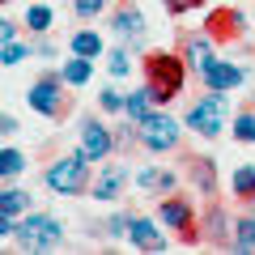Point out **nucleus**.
I'll return each instance as SVG.
<instances>
[{
    "label": "nucleus",
    "mask_w": 255,
    "mask_h": 255,
    "mask_svg": "<svg viewBox=\"0 0 255 255\" xmlns=\"http://www.w3.org/2000/svg\"><path fill=\"white\" fill-rule=\"evenodd\" d=\"M145 85L153 90L157 107L174 102L187 85V60L183 55H170V51H149L145 55Z\"/></svg>",
    "instance_id": "1"
},
{
    "label": "nucleus",
    "mask_w": 255,
    "mask_h": 255,
    "mask_svg": "<svg viewBox=\"0 0 255 255\" xmlns=\"http://www.w3.org/2000/svg\"><path fill=\"white\" fill-rule=\"evenodd\" d=\"M90 166L94 162L81 153V149L55 157V162L43 170L47 191H55V196H85V191H90Z\"/></svg>",
    "instance_id": "2"
},
{
    "label": "nucleus",
    "mask_w": 255,
    "mask_h": 255,
    "mask_svg": "<svg viewBox=\"0 0 255 255\" xmlns=\"http://www.w3.org/2000/svg\"><path fill=\"white\" fill-rule=\"evenodd\" d=\"M17 247L21 251H55L64 243V221L51 217V213H34L30 209L26 217H17Z\"/></svg>",
    "instance_id": "3"
},
{
    "label": "nucleus",
    "mask_w": 255,
    "mask_h": 255,
    "mask_svg": "<svg viewBox=\"0 0 255 255\" xmlns=\"http://www.w3.org/2000/svg\"><path fill=\"white\" fill-rule=\"evenodd\" d=\"M226 119H230V98L217 94V90H209V94H200V98L187 107V119H183V124H187L196 136L213 140V136H221Z\"/></svg>",
    "instance_id": "4"
},
{
    "label": "nucleus",
    "mask_w": 255,
    "mask_h": 255,
    "mask_svg": "<svg viewBox=\"0 0 255 255\" xmlns=\"http://www.w3.org/2000/svg\"><path fill=\"white\" fill-rule=\"evenodd\" d=\"M64 90H68V85H64L60 68H55V73H43L26 90V107L34 111V115H43V119H64L68 115V94Z\"/></svg>",
    "instance_id": "5"
},
{
    "label": "nucleus",
    "mask_w": 255,
    "mask_h": 255,
    "mask_svg": "<svg viewBox=\"0 0 255 255\" xmlns=\"http://www.w3.org/2000/svg\"><path fill=\"white\" fill-rule=\"evenodd\" d=\"M157 221H162L166 230H179L183 234V247H196L200 243V221H196V204L187 200V196H170V191H166L162 200H157Z\"/></svg>",
    "instance_id": "6"
},
{
    "label": "nucleus",
    "mask_w": 255,
    "mask_h": 255,
    "mask_svg": "<svg viewBox=\"0 0 255 255\" xmlns=\"http://www.w3.org/2000/svg\"><path fill=\"white\" fill-rule=\"evenodd\" d=\"M179 140H183V124L174 115H166L162 107L140 124V145L149 153H170V149H179Z\"/></svg>",
    "instance_id": "7"
},
{
    "label": "nucleus",
    "mask_w": 255,
    "mask_h": 255,
    "mask_svg": "<svg viewBox=\"0 0 255 255\" xmlns=\"http://www.w3.org/2000/svg\"><path fill=\"white\" fill-rule=\"evenodd\" d=\"M243 81H251V68H243V64H234V60H213L200 73V85L204 90H217V94H234Z\"/></svg>",
    "instance_id": "8"
},
{
    "label": "nucleus",
    "mask_w": 255,
    "mask_h": 255,
    "mask_svg": "<svg viewBox=\"0 0 255 255\" xmlns=\"http://www.w3.org/2000/svg\"><path fill=\"white\" fill-rule=\"evenodd\" d=\"M77 149H81L90 162H107L111 153H119V149H115V132H111L102 119H85V124H81V145H77Z\"/></svg>",
    "instance_id": "9"
},
{
    "label": "nucleus",
    "mask_w": 255,
    "mask_h": 255,
    "mask_svg": "<svg viewBox=\"0 0 255 255\" xmlns=\"http://www.w3.org/2000/svg\"><path fill=\"white\" fill-rule=\"evenodd\" d=\"M204 34H209L213 43H238V38L247 34V13H238V9H213L209 21H204Z\"/></svg>",
    "instance_id": "10"
},
{
    "label": "nucleus",
    "mask_w": 255,
    "mask_h": 255,
    "mask_svg": "<svg viewBox=\"0 0 255 255\" xmlns=\"http://www.w3.org/2000/svg\"><path fill=\"white\" fill-rule=\"evenodd\" d=\"M111 30H115V38H124L132 51L145 47V13H140L136 4H124V9L111 17Z\"/></svg>",
    "instance_id": "11"
},
{
    "label": "nucleus",
    "mask_w": 255,
    "mask_h": 255,
    "mask_svg": "<svg viewBox=\"0 0 255 255\" xmlns=\"http://www.w3.org/2000/svg\"><path fill=\"white\" fill-rule=\"evenodd\" d=\"M162 221L157 217H140L132 213V226H128V243L140 247V251H166V234H162Z\"/></svg>",
    "instance_id": "12"
},
{
    "label": "nucleus",
    "mask_w": 255,
    "mask_h": 255,
    "mask_svg": "<svg viewBox=\"0 0 255 255\" xmlns=\"http://www.w3.org/2000/svg\"><path fill=\"white\" fill-rule=\"evenodd\" d=\"M128 162H107L102 166V174L94 179V200H119L124 196V187H128Z\"/></svg>",
    "instance_id": "13"
},
{
    "label": "nucleus",
    "mask_w": 255,
    "mask_h": 255,
    "mask_svg": "<svg viewBox=\"0 0 255 255\" xmlns=\"http://www.w3.org/2000/svg\"><path fill=\"white\" fill-rule=\"evenodd\" d=\"M179 55L187 60L191 73H204V68L217 60V55H213V38H209V34H187V38H183V51H179Z\"/></svg>",
    "instance_id": "14"
},
{
    "label": "nucleus",
    "mask_w": 255,
    "mask_h": 255,
    "mask_svg": "<svg viewBox=\"0 0 255 255\" xmlns=\"http://www.w3.org/2000/svg\"><path fill=\"white\" fill-rule=\"evenodd\" d=\"M200 226H204V238H209L213 247H234V234H230L234 226H230V217H226V209H221V204H213V209L204 213Z\"/></svg>",
    "instance_id": "15"
},
{
    "label": "nucleus",
    "mask_w": 255,
    "mask_h": 255,
    "mask_svg": "<svg viewBox=\"0 0 255 255\" xmlns=\"http://www.w3.org/2000/svg\"><path fill=\"white\" fill-rule=\"evenodd\" d=\"M187 179H191V187L200 191V196H217V162H213V157H191Z\"/></svg>",
    "instance_id": "16"
},
{
    "label": "nucleus",
    "mask_w": 255,
    "mask_h": 255,
    "mask_svg": "<svg viewBox=\"0 0 255 255\" xmlns=\"http://www.w3.org/2000/svg\"><path fill=\"white\" fill-rule=\"evenodd\" d=\"M157 111V98H153V90H149V85H140V90H132L128 94V102H124V119H132V124H145L149 115H153Z\"/></svg>",
    "instance_id": "17"
},
{
    "label": "nucleus",
    "mask_w": 255,
    "mask_h": 255,
    "mask_svg": "<svg viewBox=\"0 0 255 255\" xmlns=\"http://www.w3.org/2000/svg\"><path fill=\"white\" fill-rule=\"evenodd\" d=\"M68 51H73V55H85V60H102L107 43H102V34H98V30L81 26V30H73V34H68Z\"/></svg>",
    "instance_id": "18"
},
{
    "label": "nucleus",
    "mask_w": 255,
    "mask_h": 255,
    "mask_svg": "<svg viewBox=\"0 0 255 255\" xmlns=\"http://www.w3.org/2000/svg\"><path fill=\"white\" fill-rule=\"evenodd\" d=\"M30 209H34V196L26 187H17V183H4V191H0V213L4 217H26Z\"/></svg>",
    "instance_id": "19"
},
{
    "label": "nucleus",
    "mask_w": 255,
    "mask_h": 255,
    "mask_svg": "<svg viewBox=\"0 0 255 255\" xmlns=\"http://www.w3.org/2000/svg\"><path fill=\"white\" fill-rule=\"evenodd\" d=\"M60 77L68 90H85V85L94 81V60H85V55H73V60L60 64Z\"/></svg>",
    "instance_id": "20"
},
{
    "label": "nucleus",
    "mask_w": 255,
    "mask_h": 255,
    "mask_svg": "<svg viewBox=\"0 0 255 255\" xmlns=\"http://www.w3.org/2000/svg\"><path fill=\"white\" fill-rule=\"evenodd\" d=\"M21 26H26V34H51L55 26V9L51 4H43V0H34V4H26V17H21Z\"/></svg>",
    "instance_id": "21"
},
{
    "label": "nucleus",
    "mask_w": 255,
    "mask_h": 255,
    "mask_svg": "<svg viewBox=\"0 0 255 255\" xmlns=\"http://www.w3.org/2000/svg\"><path fill=\"white\" fill-rule=\"evenodd\" d=\"M34 38H9V43L0 47V64H4V68H17L21 60H34Z\"/></svg>",
    "instance_id": "22"
},
{
    "label": "nucleus",
    "mask_w": 255,
    "mask_h": 255,
    "mask_svg": "<svg viewBox=\"0 0 255 255\" xmlns=\"http://www.w3.org/2000/svg\"><path fill=\"white\" fill-rule=\"evenodd\" d=\"M230 191H234L238 200H255V162H243L230 174Z\"/></svg>",
    "instance_id": "23"
},
{
    "label": "nucleus",
    "mask_w": 255,
    "mask_h": 255,
    "mask_svg": "<svg viewBox=\"0 0 255 255\" xmlns=\"http://www.w3.org/2000/svg\"><path fill=\"white\" fill-rule=\"evenodd\" d=\"M234 251L255 255V213H247V217L234 221Z\"/></svg>",
    "instance_id": "24"
},
{
    "label": "nucleus",
    "mask_w": 255,
    "mask_h": 255,
    "mask_svg": "<svg viewBox=\"0 0 255 255\" xmlns=\"http://www.w3.org/2000/svg\"><path fill=\"white\" fill-rule=\"evenodd\" d=\"M26 166H30V157L21 153V149H4V153H0V174H4V183H13L17 179V174H26Z\"/></svg>",
    "instance_id": "25"
},
{
    "label": "nucleus",
    "mask_w": 255,
    "mask_h": 255,
    "mask_svg": "<svg viewBox=\"0 0 255 255\" xmlns=\"http://www.w3.org/2000/svg\"><path fill=\"white\" fill-rule=\"evenodd\" d=\"M230 132H234V140H243V145H255V111H238Z\"/></svg>",
    "instance_id": "26"
},
{
    "label": "nucleus",
    "mask_w": 255,
    "mask_h": 255,
    "mask_svg": "<svg viewBox=\"0 0 255 255\" xmlns=\"http://www.w3.org/2000/svg\"><path fill=\"white\" fill-rule=\"evenodd\" d=\"M107 73L115 77V81H124V77L132 73V55H128V47H115V51L107 55Z\"/></svg>",
    "instance_id": "27"
},
{
    "label": "nucleus",
    "mask_w": 255,
    "mask_h": 255,
    "mask_svg": "<svg viewBox=\"0 0 255 255\" xmlns=\"http://www.w3.org/2000/svg\"><path fill=\"white\" fill-rule=\"evenodd\" d=\"M124 102L128 98L115 90V85H102V90H98V107L107 111V115H124Z\"/></svg>",
    "instance_id": "28"
},
{
    "label": "nucleus",
    "mask_w": 255,
    "mask_h": 255,
    "mask_svg": "<svg viewBox=\"0 0 255 255\" xmlns=\"http://www.w3.org/2000/svg\"><path fill=\"white\" fill-rule=\"evenodd\" d=\"M128 226H132V213H115V217L102 226V234L107 238H128Z\"/></svg>",
    "instance_id": "29"
},
{
    "label": "nucleus",
    "mask_w": 255,
    "mask_h": 255,
    "mask_svg": "<svg viewBox=\"0 0 255 255\" xmlns=\"http://www.w3.org/2000/svg\"><path fill=\"white\" fill-rule=\"evenodd\" d=\"M102 9H107V0H73V13H77L81 21H94Z\"/></svg>",
    "instance_id": "30"
},
{
    "label": "nucleus",
    "mask_w": 255,
    "mask_h": 255,
    "mask_svg": "<svg viewBox=\"0 0 255 255\" xmlns=\"http://www.w3.org/2000/svg\"><path fill=\"white\" fill-rule=\"evenodd\" d=\"M162 4H166L170 17H183V13H191V9H204L209 0H162Z\"/></svg>",
    "instance_id": "31"
},
{
    "label": "nucleus",
    "mask_w": 255,
    "mask_h": 255,
    "mask_svg": "<svg viewBox=\"0 0 255 255\" xmlns=\"http://www.w3.org/2000/svg\"><path fill=\"white\" fill-rule=\"evenodd\" d=\"M157 183H162V170H157V166H145V170H136V187L157 191Z\"/></svg>",
    "instance_id": "32"
},
{
    "label": "nucleus",
    "mask_w": 255,
    "mask_h": 255,
    "mask_svg": "<svg viewBox=\"0 0 255 255\" xmlns=\"http://www.w3.org/2000/svg\"><path fill=\"white\" fill-rule=\"evenodd\" d=\"M0 38H4V43H9V38H21V26L13 17H4V21H0Z\"/></svg>",
    "instance_id": "33"
},
{
    "label": "nucleus",
    "mask_w": 255,
    "mask_h": 255,
    "mask_svg": "<svg viewBox=\"0 0 255 255\" xmlns=\"http://www.w3.org/2000/svg\"><path fill=\"white\" fill-rule=\"evenodd\" d=\"M174 187H179V174L162 170V183H157V196H162V191H174Z\"/></svg>",
    "instance_id": "34"
},
{
    "label": "nucleus",
    "mask_w": 255,
    "mask_h": 255,
    "mask_svg": "<svg viewBox=\"0 0 255 255\" xmlns=\"http://www.w3.org/2000/svg\"><path fill=\"white\" fill-rule=\"evenodd\" d=\"M0 132H4V136H13V132H21L17 115H4V119H0Z\"/></svg>",
    "instance_id": "35"
},
{
    "label": "nucleus",
    "mask_w": 255,
    "mask_h": 255,
    "mask_svg": "<svg viewBox=\"0 0 255 255\" xmlns=\"http://www.w3.org/2000/svg\"><path fill=\"white\" fill-rule=\"evenodd\" d=\"M251 21H255V9H251Z\"/></svg>",
    "instance_id": "36"
}]
</instances>
